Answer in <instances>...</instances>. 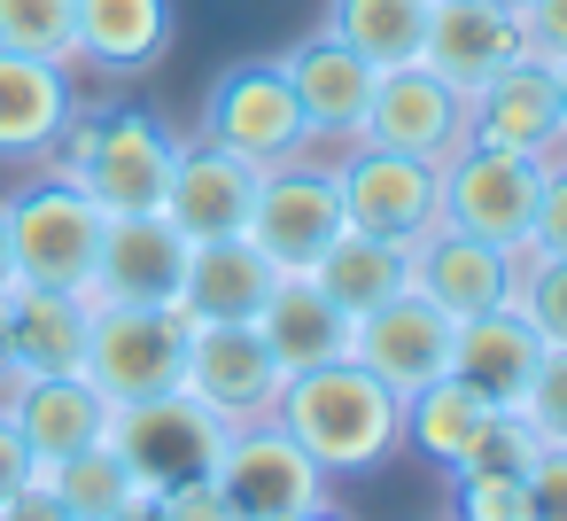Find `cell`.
<instances>
[{
    "instance_id": "obj_14",
    "label": "cell",
    "mask_w": 567,
    "mask_h": 521,
    "mask_svg": "<svg viewBox=\"0 0 567 521\" xmlns=\"http://www.w3.org/2000/svg\"><path fill=\"white\" fill-rule=\"evenodd\" d=\"M466 141L482 149H513V156H567V118H559V86H551V63L536 55H513L489 86L466 94Z\"/></svg>"
},
{
    "instance_id": "obj_22",
    "label": "cell",
    "mask_w": 567,
    "mask_h": 521,
    "mask_svg": "<svg viewBox=\"0 0 567 521\" xmlns=\"http://www.w3.org/2000/svg\"><path fill=\"white\" fill-rule=\"evenodd\" d=\"M280 288V265L249 242V234H218V242H187V280H179V311L187 319H257Z\"/></svg>"
},
{
    "instance_id": "obj_42",
    "label": "cell",
    "mask_w": 567,
    "mask_h": 521,
    "mask_svg": "<svg viewBox=\"0 0 567 521\" xmlns=\"http://www.w3.org/2000/svg\"><path fill=\"white\" fill-rule=\"evenodd\" d=\"M17 288V249H9V218H0V296Z\"/></svg>"
},
{
    "instance_id": "obj_41",
    "label": "cell",
    "mask_w": 567,
    "mask_h": 521,
    "mask_svg": "<svg viewBox=\"0 0 567 521\" xmlns=\"http://www.w3.org/2000/svg\"><path fill=\"white\" fill-rule=\"evenodd\" d=\"M40 474V459L24 451V436H17V420L9 412H0V498H9V490H24Z\"/></svg>"
},
{
    "instance_id": "obj_43",
    "label": "cell",
    "mask_w": 567,
    "mask_h": 521,
    "mask_svg": "<svg viewBox=\"0 0 567 521\" xmlns=\"http://www.w3.org/2000/svg\"><path fill=\"white\" fill-rule=\"evenodd\" d=\"M110 521H156V498H133L125 513H110Z\"/></svg>"
},
{
    "instance_id": "obj_27",
    "label": "cell",
    "mask_w": 567,
    "mask_h": 521,
    "mask_svg": "<svg viewBox=\"0 0 567 521\" xmlns=\"http://www.w3.org/2000/svg\"><path fill=\"white\" fill-rule=\"evenodd\" d=\"M311 280H319V296H327L334 311L365 319L373 304H389V296H404V288H412V249H404V242H381V234L342 226V234L327 242V257L311 265Z\"/></svg>"
},
{
    "instance_id": "obj_13",
    "label": "cell",
    "mask_w": 567,
    "mask_h": 521,
    "mask_svg": "<svg viewBox=\"0 0 567 521\" xmlns=\"http://www.w3.org/2000/svg\"><path fill=\"white\" fill-rule=\"evenodd\" d=\"M280 71H288V86H296V110H303V125H311V149H350L358 133H365V102H373V63L350 48V40H334L327 24L311 32V40H296L288 55H280Z\"/></svg>"
},
{
    "instance_id": "obj_28",
    "label": "cell",
    "mask_w": 567,
    "mask_h": 521,
    "mask_svg": "<svg viewBox=\"0 0 567 521\" xmlns=\"http://www.w3.org/2000/svg\"><path fill=\"white\" fill-rule=\"evenodd\" d=\"M497 412H505V405H489L474 381L443 374V381H427V389H412V397H404V443L451 474V467L482 443V428H489Z\"/></svg>"
},
{
    "instance_id": "obj_21",
    "label": "cell",
    "mask_w": 567,
    "mask_h": 521,
    "mask_svg": "<svg viewBox=\"0 0 567 521\" xmlns=\"http://www.w3.org/2000/svg\"><path fill=\"white\" fill-rule=\"evenodd\" d=\"M71 110H79L71 63L0 48V156H9V164H40L55 149V133L71 125Z\"/></svg>"
},
{
    "instance_id": "obj_24",
    "label": "cell",
    "mask_w": 567,
    "mask_h": 521,
    "mask_svg": "<svg viewBox=\"0 0 567 521\" xmlns=\"http://www.w3.org/2000/svg\"><path fill=\"white\" fill-rule=\"evenodd\" d=\"M9 311V366L17 374H79L86 366V327H94V304L71 296V288H9L0 296Z\"/></svg>"
},
{
    "instance_id": "obj_7",
    "label": "cell",
    "mask_w": 567,
    "mask_h": 521,
    "mask_svg": "<svg viewBox=\"0 0 567 521\" xmlns=\"http://www.w3.org/2000/svg\"><path fill=\"white\" fill-rule=\"evenodd\" d=\"M544 156H513V149H482L466 141L451 164H443V226L458 234H482V242H528V218H536V195H544Z\"/></svg>"
},
{
    "instance_id": "obj_30",
    "label": "cell",
    "mask_w": 567,
    "mask_h": 521,
    "mask_svg": "<svg viewBox=\"0 0 567 521\" xmlns=\"http://www.w3.org/2000/svg\"><path fill=\"white\" fill-rule=\"evenodd\" d=\"M427 9H435V0H334L327 32H334V40H350L373 71H396V63H420Z\"/></svg>"
},
{
    "instance_id": "obj_37",
    "label": "cell",
    "mask_w": 567,
    "mask_h": 521,
    "mask_svg": "<svg viewBox=\"0 0 567 521\" xmlns=\"http://www.w3.org/2000/svg\"><path fill=\"white\" fill-rule=\"evenodd\" d=\"M156 521H234V505L218 498L210 474H187V482H164L156 490Z\"/></svg>"
},
{
    "instance_id": "obj_44",
    "label": "cell",
    "mask_w": 567,
    "mask_h": 521,
    "mask_svg": "<svg viewBox=\"0 0 567 521\" xmlns=\"http://www.w3.org/2000/svg\"><path fill=\"white\" fill-rule=\"evenodd\" d=\"M551 86H559V118H567V55L551 63Z\"/></svg>"
},
{
    "instance_id": "obj_39",
    "label": "cell",
    "mask_w": 567,
    "mask_h": 521,
    "mask_svg": "<svg viewBox=\"0 0 567 521\" xmlns=\"http://www.w3.org/2000/svg\"><path fill=\"white\" fill-rule=\"evenodd\" d=\"M520 48L536 63H559L567 55V0H528V9H520Z\"/></svg>"
},
{
    "instance_id": "obj_16",
    "label": "cell",
    "mask_w": 567,
    "mask_h": 521,
    "mask_svg": "<svg viewBox=\"0 0 567 521\" xmlns=\"http://www.w3.org/2000/svg\"><path fill=\"white\" fill-rule=\"evenodd\" d=\"M0 412L17 420V436H24V451H32L40 467H55V459H71V451H86V443H102L110 420H117V405H110L86 374H9V381H0Z\"/></svg>"
},
{
    "instance_id": "obj_10",
    "label": "cell",
    "mask_w": 567,
    "mask_h": 521,
    "mask_svg": "<svg viewBox=\"0 0 567 521\" xmlns=\"http://www.w3.org/2000/svg\"><path fill=\"white\" fill-rule=\"evenodd\" d=\"M342 187H334V164H272L257 180V211H249V242L280 265V273H311L327 257V242L342 234Z\"/></svg>"
},
{
    "instance_id": "obj_8",
    "label": "cell",
    "mask_w": 567,
    "mask_h": 521,
    "mask_svg": "<svg viewBox=\"0 0 567 521\" xmlns=\"http://www.w3.org/2000/svg\"><path fill=\"white\" fill-rule=\"evenodd\" d=\"M280 366H272V350H265V335H257V319H195L187 327V397L203 405V412H218L226 428H241V420H265L272 405H280Z\"/></svg>"
},
{
    "instance_id": "obj_19",
    "label": "cell",
    "mask_w": 567,
    "mask_h": 521,
    "mask_svg": "<svg viewBox=\"0 0 567 521\" xmlns=\"http://www.w3.org/2000/svg\"><path fill=\"white\" fill-rule=\"evenodd\" d=\"M520 48V17L497 9V0H435L427 9V40H420V63L451 86V94H474L489 86Z\"/></svg>"
},
{
    "instance_id": "obj_46",
    "label": "cell",
    "mask_w": 567,
    "mask_h": 521,
    "mask_svg": "<svg viewBox=\"0 0 567 521\" xmlns=\"http://www.w3.org/2000/svg\"><path fill=\"white\" fill-rule=\"evenodd\" d=\"M497 9H513V17H520V9H528V0H497Z\"/></svg>"
},
{
    "instance_id": "obj_32",
    "label": "cell",
    "mask_w": 567,
    "mask_h": 521,
    "mask_svg": "<svg viewBox=\"0 0 567 521\" xmlns=\"http://www.w3.org/2000/svg\"><path fill=\"white\" fill-rule=\"evenodd\" d=\"M0 48L71 63V0H0Z\"/></svg>"
},
{
    "instance_id": "obj_12",
    "label": "cell",
    "mask_w": 567,
    "mask_h": 521,
    "mask_svg": "<svg viewBox=\"0 0 567 521\" xmlns=\"http://www.w3.org/2000/svg\"><path fill=\"white\" fill-rule=\"evenodd\" d=\"M373 149H396V156H427V164H451L466 149V94H451L427 63H396L373 79V102H365V133Z\"/></svg>"
},
{
    "instance_id": "obj_29",
    "label": "cell",
    "mask_w": 567,
    "mask_h": 521,
    "mask_svg": "<svg viewBox=\"0 0 567 521\" xmlns=\"http://www.w3.org/2000/svg\"><path fill=\"white\" fill-rule=\"evenodd\" d=\"M40 482H48L79 521H110V513H125L133 498H156V490L141 482V467L117 451V436H102V443H86V451H71V459L40 467Z\"/></svg>"
},
{
    "instance_id": "obj_9",
    "label": "cell",
    "mask_w": 567,
    "mask_h": 521,
    "mask_svg": "<svg viewBox=\"0 0 567 521\" xmlns=\"http://www.w3.org/2000/svg\"><path fill=\"white\" fill-rule=\"evenodd\" d=\"M179 141L148 118V110H94V149L79 164V187L102 203V218H133V211H164Z\"/></svg>"
},
{
    "instance_id": "obj_34",
    "label": "cell",
    "mask_w": 567,
    "mask_h": 521,
    "mask_svg": "<svg viewBox=\"0 0 567 521\" xmlns=\"http://www.w3.org/2000/svg\"><path fill=\"white\" fill-rule=\"evenodd\" d=\"M528 459H536V436H528V420H520V412H497V420L482 428V443H474V451H466L451 474H520Z\"/></svg>"
},
{
    "instance_id": "obj_3",
    "label": "cell",
    "mask_w": 567,
    "mask_h": 521,
    "mask_svg": "<svg viewBox=\"0 0 567 521\" xmlns=\"http://www.w3.org/2000/svg\"><path fill=\"white\" fill-rule=\"evenodd\" d=\"M210 482H218V498L234 505V521H296V513L327 505V490H334V474H327L272 412L226 428V443H218V459H210Z\"/></svg>"
},
{
    "instance_id": "obj_45",
    "label": "cell",
    "mask_w": 567,
    "mask_h": 521,
    "mask_svg": "<svg viewBox=\"0 0 567 521\" xmlns=\"http://www.w3.org/2000/svg\"><path fill=\"white\" fill-rule=\"evenodd\" d=\"M296 521H342V513H334V498H327V505H311V513H296Z\"/></svg>"
},
{
    "instance_id": "obj_40",
    "label": "cell",
    "mask_w": 567,
    "mask_h": 521,
    "mask_svg": "<svg viewBox=\"0 0 567 521\" xmlns=\"http://www.w3.org/2000/svg\"><path fill=\"white\" fill-rule=\"evenodd\" d=\"M0 521H79V513H71V505H63V498H55V490L32 474L24 490H9V498H0Z\"/></svg>"
},
{
    "instance_id": "obj_33",
    "label": "cell",
    "mask_w": 567,
    "mask_h": 521,
    "mask_svg": "<svg viewBox=\"0 0 567 521\" xmlns=\"http://www.w3.org/2000/svg\"><path fill=\"white\" fill-rule=\"evenodd\" d=\"M513 412L528 420L536 443H567V350H544L536 358V374H528V389H520Z\"/></svg>"
},
{
    "instance_id": "obj_18",
    "label": "cell",
    "mask_w": 567,
    "mask_h": 521,
    "mask_svg": "<svg viewBox=\"0 0 567 521\" xmlns=\"http://www.w3.org/2000/svg\"><path fill=\"white\" fill-rule=\"evenodd\" d=\"M257 164L218 149V141H195L179 149L172 164V187H164V218L187 234V242H218V234H249V211H257Z\"/></svg>"
},
{
    "instance_id": "obj_11",
    "label": "cell",
    "mask_w": 567,
    "mask_h": 521,
    "mask_svg": "<svg viewBox=\"0 0 567 521\" xmlns=\"http://www.w3.org/2000/svg\"><path fill=\"white\" fill-rule=\"evenodd\" d=\"M451 350H458V319L443 304H427L420 288H404V296L373 304L365 319H350V358L373 366L396 397L443 381L451 374Z\"/></svg>"
},
{
    "instance_id": "obj_38",
    "label": "cell",
    "mask_w": 567,
    "mask_h": 521,
    "mask_svg": "<svg viewBox=\"0 0 567 521\" xmlns=\"http://www.w3.org/2000/svg\"><path fill=\"white\" fill-rule=\"evenodd\" d=\"M528 242L551 249V257H567V156H551V172H544V195H536Z\"/></svg>"
},
{
    "instance_id": "obj_25",
    "label": "cell",
    "mask_w": 567,
    "mask_h": 521,
    "mask_svg": "<svg viewBox=\"0 0 567 521\" xmlns=\"http://www.w3.org/2000/svg\"><path fill=\"white\" fill-rule=\"evenodd\" d=\"M257 335H265L280 374H303V366H327L350 350V311H334L311 273H280L272 304L257 311Z\"/></svg>"
},
{
    "instance_id": "obj_5",
    "label": "cell",
    "mask_w": 567,
    "mask_h": 521,
    "mask_svg": "<svg viewBox=\"0 0 567 521\" xmlns=\"http://www.w3.org/2000/svg\"><path fill=\"white\" fill-rule=\"evenodd\" d=\"M334 187H342V218L358 234H381V242L412 249L427 226H443V164H427V156L350 141L342 164H334Z\"/></svg>"
},
{
    "instance_id": "obj_1",
    "label": "cell",
    "mask_w": 567,
    "mask_h": 521,
    "mask_svg": "<svg viewBox=\"0 0 567 521\" xmlns=\"http://www.w3.org/2000/svg\"><path fill=\"white\" fill-rule=\"evenodd\" d=\"M272 420H280L334 482H342V474H373V467L404 443V397H396L373 366H358L350 350L327 358V366L288 374Z\"/></svg>"
},
{
    "instance_id": "obj_20",
    "label": "cell",
    "mask_w": 567,
    "mask_h": 521,
    "mask_svg": "<svg viewBox=\"0 0 567 521\" xmlns=\"http://www.w3.org/2000/svg\"><path fill=\"white\" fill-rule=\"evenodd\" d=\"M179 9L172 0H71V63L102 79H141L172 55Z\"/></svg>"
},
{
    "instance_id": "obj_31",
    "label": "cell",
    "mask_w": 567,
    "mask_h": 521,
    "mask_svg": "<svg viewBox=\"0 0 567 521\" xmlns=\"http://www.w3.org/2000/svg\"><path fill=\"white\" fill-rule=\"evenodd\" d=\"M505 311H520L544 350H567V257L505 242Z\"/></svg>"
},
{
    "instance_id": "obj_6",
    "label": "cell",
    "mask_w": 567,
    "mask_h": 521,
    "mask_svg": "<svg viewBox=\"0 0 567 521\" xmlns=\"http://www.w3.org/2000/svg\"><path fill=\"white\" fill-rule=\"evenodd\" d=\"M203 141L249 156L257 172L296 164V156L311 149V125H303V110H296V86H288L280 55H272V63H234V71L210 86V102H203Z\"/></svg>"
},
{
    "instance_id": "obj_2",
    "label": "cell",
    "mask_w": 567,
    "mask_h": 521,
    "mask_svg": "<svg viewBox=\"0 0 567 521\" xmlns=\"http://www.w3.org/2000/svg\"><path fill=\"white\" fill-rule=\"evenodd\" d=\"M187 311L179 304H94L86 327V381L125 412V405H156L187 381Z\"/></svg>"
},
{
    "instance_id": "obj_35",
    "label": "cell",
    "mask_w": 567,
    "mask_h": 521,
    "mask_svg": "<svg viewBox=\"0 0 567 521\" xmlns=\"http://www.w3.org/2000/svg\"><path fill=\"white\" fill-rule=\"evenodd\" d=\"M520 513L567 521V443H536V459L520 467Z\"/></svg>"
},
{
    "instance_id": "obj_26",
    "label": "cell",
    "mask_w": 567,
    "mask_h": 521,
    "mask_svg": "<svg viewBox=\"0 0 567 521\" xmlns=\"http://www.w3.org/2000/svg\"><path fill=\"white\" fill-rule=\"evenodd\" d=\"M536 358H544V343H536V327L520 319V311H474V319H458V350H451V374L458 381H474L489 405H520V389H528V374H536Z\"/></svg>"
},
{
    "instance_id": "obj_17",
    "label": "cell",
    "mask_w": 567,
    "mask_h": 521,
    "mask_svg": "<svg viewBox=\"0 0 567 521\" xmlns=\"http://www.w3.org/2000/svg\"><path fill=\"white\" fill-rule=\"evenodd\" d=\"M110 436H117V451L141 467V482L164 490V482L210 474V459H218V443H226V420L203 412L187 389H172V397H156V405H125V412L110 420Z\"/></svg>"
},
{
    "instance_id": "obj_15",
    "label": "cell",
    "mask_w": 567,
    "mask_h": 521,
    "mask_svg": "<svg viewBox=\"0 0 567 521\" xmlns=\"http://www.w3.org/2000/svg\"><path fill=\"white\" fill-rule=\"evenodd\" d=\"M179 280H187V234L164 211L102 218L86 304H179Z\"/></svg>"
},
{
    "instance_id": "obj_23",
    "label": "cell",
    "mask_w": 567,
    "mask_h": 521,
    "mask_svg": "<svg viewBox=\"0 0 567 521\" xmlns=\"http://www.w3.org/2000/svg\"><path fill=\"white\" fill-rule=\"evenodd\" d=\"M412 288L427 304H443L451 319L497 311L505 304V249L482 234H458V226H427L412 242Z\"/></svg>"
},
{
    "instance_id": "obj_36",
    "label": "cell",
    "mask_w": 567,
    "mask_h": 521,
    "mask_svg": "<svg viewBox=\"0 0 567 521\" xmlns=\"http://www.w3.org/2000/svg\"><path fill=\"white\" fill-rule=\"evenodd\" d=\"M458 521H528L520 513V474H451Z\"/></svg>"
},
{
    "instance_id": "obj_4",
    "label": "cell",
    "mask_w": 567,
    "mask_h": 521,
    "mask_svg": "<svg viewBox=\"0 0 567 521\" xmlns=\"http://www.w3.org/2000/svg\"><path fill=\"white\" fill-rule=\"evenodd\" d=\"M9 218V249H17V280L24 288H94V249H102V203L71 180H32L24 195L0 203Z\"/></svg>"
}]
</instances>
